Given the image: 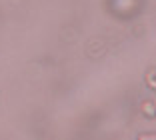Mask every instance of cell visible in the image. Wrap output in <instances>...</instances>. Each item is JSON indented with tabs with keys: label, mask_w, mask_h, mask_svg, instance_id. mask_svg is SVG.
<instances>
[{
	"label": "cell",
	"mask_w": 156,
	"mask_h": 140,
	"mask_svg": "<svg viewBox=\"0 0 156 140\" xmlns=\"http://www.w3.org/2000/svg\"><path fill=\"white\" fill-rule=\"evenodd\" d=\"M142 112L146 116H154V102H142Z\"/></svg>",
	"instance_id": "1"
}]
</instances>
